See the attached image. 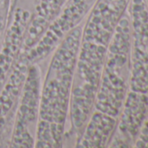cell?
Listing matches in <instances>:
<instances>
[{
    "instance_id": "6da1fadb",
    "label": "cell",
    "mask_w": 148,
    "mask_h": 148,
    "mask_svg": "<svg viewBox=\"0 0 148 148\" xmlns=\"http://www.w3.org/2000/svg\"><path fill=\"white\" fill-rule=\"evenodd\" d=\"M130 0H96L85 18L71 87L69 119L83 127L93 109L109 44Z\"/></svg>"
},
{
    "instance_id": "7a4b0ae2",
    "label": "cell",
    "mask_w": 148,
    "mask_h": 148,
    "mask_svg": "<svg viewBox=\"0 0 148 148\" xmlns=\"http://www.w3.org/2000/svg\"><path fill=\"white\" fill-rule=\"evenodd\" d=\"M83 23L71 30L51 52L48 70L41 83L34 147L56 148L62 147L64 143Z\"/></svg>"
},
{
    "instance_id": "3957f363",
    "label": "cell",
    "mask_w": 148,
    "mask_h": 148,
    "mask_svg": "<svg viewBox=\"0 0 148 148\" xmlns=\"http://www.w3.org/2000/svg\"><path fill=\"white\" fill-rule=\"evenodd\" d=\"M131 26L126 12L114 31L105 58L94 109L118 118L129 90Z\"/></svg>"
},
{
    "instance_id": "277c9868",
    "label": "cell",
    "mask_w": 148,
    "mask_h": 148,
    "mask_svg": "<svg viewBox=\"0 0 148 148\" xmlns=\"http://www.w3.org/2000/svg\"><path fill=\"white\" fill-rule=\"evenodd\" d=\"M41 69L32 64L16 106L10 138L12 147H34L41 91Z\"/></svg>"
},
{
    "instance_id": "5b68a950",
    "label": "cell",
    "mask_w": 148,
    "mask_h": 148,
    "mask_svg": "<svg viewBox=\"0 0 148 148\" xmlns=\"http://www.w3.org/2000/svg\"><path fill=\"white\" fill-rule=\"evenodd\" d=\"M126 13L131 26L129 89L148 94V7L145 0H130Z\"/></svg>"
},
{
    "instance_id": "8992f818",
    "label": "cell",
    "mask_w": 148,
    "mask_h": 148,
    "mask_svg": "<svg viewBox=\"0 0 148 148\" xmlns=\"http://www.w3.org/2000/svg\"><path fill=\"white\" fill-rule=\"evenodd\" d=\"M96 0H65L62 8L34 45L25 53L29 63H38L48 57L75 27L80 25Z\"/></svg>"
},
{
    "instance_id": "52a82bcc",
    "label": "cell",
    "mask_w": 148,
    "mask_h": 148,
    "mask_svg": "<svg viewBox=\"0 0 148 148\" xmlns=\"http://www.w3.org/2000/svg\"><path fill=\"white\" fill-rule=\"evenodd\" d=\"M33 9L34 5L25 0H15L11 5L8 24L0 45V90L22 51Z\"/></svg>"
},
{
    "instance_id": "ba28073f",
    "label": "cell",
    "mask_w": 148,
    "mask_h": 148,
    "mask_svg": "<svg viewBox=\"0 0 148 148\" xmlns=\"http://www.w3.org/2000/svg\"><path fill=\"white\" fill-rule=\"evenodd\" d=\"M147 111L148 94L129 89L118 117L115 132L107 147H133Z\"/></svg>"
},
{
    "instance_id": "9c48e42d",
    "label": "cell",
    "mask_w": 148,
    "mask_h": 148,
    "mask_svg": "<svg viewBox=\"0 0 148 148\" xmlns=\"http://www.w3.org/2000/svg\"><path fill=\"white\" fill-rule=\"evenodd\" d=\"M30 65L25 53L21 51L8 79L0 90V136L2 133H7V128L8 133L9 132L12 133L16 106Z\"/></svg>"
},
{
    "instance_id": "30bf717a",
    "label": "cell",
    "mask_w": 148,
    "mask_h": 148,
    "mask_svg": "<svg viewBox=\"0 0 148 148\" xmlns=\"http://www.w3.org/2000/svg\"><path fill=\"white\" fill-rule=\"evenodd\" d=\"M118 118L93 109L80 136L76 141L77 147H107L115 132Z\"/></svg>"
},
{
    "instance_id": "8fae6325",
    "label": "cell",
    "mask_w": 148,
    "mask_h": 148,
    "mask_svg": "<svg viewBox=\"0 0 148 148\" xmlns=\"http://www.w3.org/2000/svg\"><path fill=\"white\" fill-rule=\"evenodd\" d=\"M65 0H36L32 16L26 30L22 51H27L38 41L57 16Z\"/></svg>"
},
{
    "instance_id": "7c38bea8",
    "label": "cell",
    "mask_w": 148,
    "mask_h": 148,
    "mask_svg": "<svg viewBox=\"0 0 148 148\" xmlns=\"http://www.w3.org/2000/svg\"><path fill=\"white\" fill-rule=\"evenodd\" d=\"M133 147L135 148H148V111L139 131V133L134 142Z\"/></svg>"
},
{
    "instance_id": "4fadbf2b",
    "label": "cell",
    "mask_w": 148,
    "mask_h": 148,
    "mask_svg": "<svg viewBox=\"0 0 148 148\" xmlns=\"http://www.w3.org/2000/svg\"><path fill=\"white\" fill-rule=\"evenodd\" d=\"M145 2H146V5H147V7H148V0H145Z\"/></svg>"
}]
</instances>
